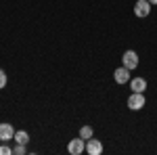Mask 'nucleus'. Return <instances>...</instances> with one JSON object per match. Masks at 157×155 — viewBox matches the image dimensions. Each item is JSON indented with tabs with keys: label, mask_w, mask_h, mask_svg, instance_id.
<instances>
[{
	"label": "nucleus",
	"mask_w": 157,
	"mask_h": 155,
	"mask_svg": "<svg viewBox=\"0 0 157 155\" xmlns=\"http://www.w3.org/2000/svg\"><path fill=\"white\" fill-rule=\"evenodd\" d=\"M78 136H82L84 141L92 138V136H94V130H92V126H82V128H80V134H78Z\"/></svg>",
	"instance_id": "obj_10"
},
{
	"label": "nucleus",
	"mask_w": 157,
	"mask_h": 155,
	"mask_svg": "<svg viewBox=\"0 0 157 155\" xmlns=\"http://www.w3.org/2000/svg\"><path fill=\"white\" fill-rule=\"evenodd\" d=\"M86 153L88 155H101L103 153V143H101L98 138H94V136L88 138V141H86Z\"/></svg>",
	"instance_id": "obj_6"
},
{
	"label": "nucleus",
	"mask_w": 157,
	"mask_h": 155,
	"mask_svg": "<svg viewBox=\"0 0 157 155\" xmlns=\"http://www.w3.org/2000/svg\"><path fill=\"white\" fill-rule=\"evenodd\" d=\"M113 80H115V84L124 86V84H128L130 80H132V73H130V69H128V67L120 65V67H117V69L113 72Z\"/></svg>",
	"instance_id": "obj_4"
},
{
	"label": "nucleus",
	"mask_w": 157,
	"mask_h": 155,
	"mask_svg": "<svg viewBox=\"0 0 157 155\" xmlns=\"http://www.w3.org/2000/svg\"><path fill=\"white\" fill-rule=\"evenodd\" d=\"M13 136H15V128H13V124L2 122V124H0V141H2V143H9V141H13Z\"/></svg>",
	"instance_id": "obj_7"
},
{
	"label": "nucleus",
	"mask_w": 157,
	"mask_h": 155,
	"mask_svg": "<svg viewBox=\"0 0 157 155\" xmlns=\"http://www.w3.org/2000/svg\"><path fill=\"white\" fill-rule=\"evenodd\" d=\"M6 82H9V78H6V72L0 67V88H4V86H6Z\"/></svg>",
	"instance_id": "obj_12"
},
{
	"label": "nucleus",
	"mask_w": 157,
	"mask_h": 155,
	"mask_svg": "<svg viewBox=\"0 0 157 155\" xmlns=\"http://www.w3.org/2000/svg\"><path fill=\"white\" fill-rule=\"evenodd\" d=\"M11 153H13V149H11V147H9L6 143L0 147V155H11Z\"/></svg>",
	"instance_id": "obj_13"
},
{
	"label": "nucleus",
	"mask_w": 157,
	"mask_h": 155,
	"mask_svg": "<svg viewBox=\"0 0 157 155\" xmlns=\"http://www.w3.org/2000/svg\"><path fill=\"white\" fill-rule=\"evenodd\" d=\"M149 2H151V4H153V6H157V0H149Z\"/></svg>",
	"instance_id": "obj_14"
},
{
	"label": "nucleus",
	"mask_w": 157,
	"mask_h": 155,
	"mask_svg": "<svg viewBox=\"0 0 157 155\" xmlns=\"http://www.w3.org/2000/svg\"><path fill=\"white\" fill-rule=\"evenodd\" d=\"M67 153H71V155H82V153H86V141L82 138V136L71 138V141L67 143Z\"/></svg>",
	"instance_id": "obj_3"
},
{
	"label": "nucleus",
	"mask_w": 157,
	"mask_h": 155,
	"mask_svg": "<svg viewBox=\"0 0 157 155\" xmlns=\"http://www.w3.org/2000/svg\"><path fill=\"white\" fill-rule=\"evenodd\" d=\"M25 147H27V145L17 143L15 147H13V153H15V155H25V153H27V149H25Z\"/></svg>",
	"instance_id": "obj_11"
},
{
	"label": "nucleus",
	"mask_w": 157,
	"mask_h": 155,
	"mask_svg": "<svg viewBox=\"0 0 157 155\" xmlns=\"http://www.w3.org/2000/svg\"><path fill=\"white\" fill-rule=\"evenodd\" d=\"M121 65H124V67H128L130 72H134V69L140 65V59H138L136 50H126V52L121 55Z\"/></svg>",
	"instance_id": "obj_2"
},
{
	"label": "nucleus",
	"mask_w": 157,
	"mask_h": 155,
	"mask_svg": "<svg viewBox=\"0 0 157 155\" xmlns=\"http://www.w3.org/2000/svg\"><path fill=\"white\" fill-rule=\"evenodd\" d=\"M151 2L149 0H136V4H134V15L138 17V19H145L149 17V13H151Z\"/></svg>",
	"instance_id": "obj_5"
},
{
	"label": "nucleus",
	"mask_w": 157,
	"mask_h": 155,
	"mask_svg": "<svg viewBox=\"0 0 157 155\" xmlns=\"http://www.w3.org/2000/svg\"><path fill=\"white\" fill-rule=\"evenodd\" d=\"M126 105H128V109H132V111H140V109H143V107L147 105L145 92H132V95L128 96Z\"/></svg>",
	"instance_id": "obj_1"
},
{
	"label": "nucleus",
	"mask_w": 157,
	"mask_h": 155,
	"mask_svg": "<svg viewBox=\"0 0 157 155\" xmlns=\"http://www.w3.org/2000/svg\"><path fill=\"white\" fill-rule=\"evenodd\" d=\"M15 143H21V145H27L29 143V134L25 130H15V136H13Z\"/></svg>",
	"instance_id": "obj_9"
},
{
	"label": "nucleus",
	"mask_w": 157,
	"mask_h": 155,
	"mask_svg": "<svg viewBox=\"0 0 157 155\" xmlns=\"http://www.w3.org/2000/svg\"><path fill=\"white\" fill-rule=\"evenodd\" d=\"M128 84H130V90H132V92H145L147 86H149L143 76H136V78H132Z\"/></svg>",
	"instance_id": "obj_8"
}]
</instances>
